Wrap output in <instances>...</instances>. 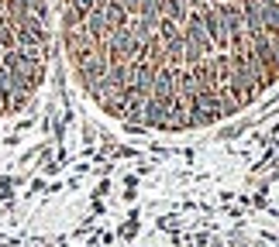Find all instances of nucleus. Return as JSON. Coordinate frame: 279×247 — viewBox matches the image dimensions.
<instances>
[{
	"label": "nucleus",
	"mask_w": 279,
	"mask_h": 247,
	"mask_svg": "<svg viewBox=\"0 0 279 247\" xmlns=\"http://www.w3.org/2000/svg\"><path fill=\"white\" fill-rule=\"evenodd\" d=\"M52 52L48 0H0V120L38 93Z\"/></svg>",
	"instance_id": "f257e3e1"
}]
</instances>
